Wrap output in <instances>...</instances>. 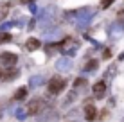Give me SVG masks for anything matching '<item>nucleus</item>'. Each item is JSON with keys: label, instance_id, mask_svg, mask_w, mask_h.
Wrapping results in <instances>:
<instances>
[{"label": "nucleus", "instance_id": "423d86ee", "mask_svg": "<svg viewBox=\"0 0 124 122\" xmlns=\"http://www.w3.org/2000/svg\"><path fill=\"white\" fill-rule=\"evenodd\" d=\"M25 47H27V50H31V52H32V50H38V49H40V41H38L36 38H29Z\"/></svg>", "mask_w": 124, "mask_h": 122}, {"label": "nucleus", "instance_id": "f257e3e1", "mask_svg": "<svg viewBox=\"0 0 124 122\" xmlns=\"http://www.w3.org/2000/svg\"><path fill=\"white\" fill-rule=\"evenodd\" d=\"M63 88H65V79L56 75V77H52L49 83H47V90H49V93L52 95H58L59 92H63Z\"/></svg>", "mask_w": 124, "mask_h": 122}, {"label": "nucleus", "instance_id": "f03ea898", "mask_svg": "<svg viewBox=\"0 0 124 122\" xmlns=\"http://www.w3.org/2000/svg\"><path fill=\"white\" fill-rule=\"evenodd\" d=\"M45 108V100L43 99H32L27 106V113L29 115H38L41 110Z\"/></svg>", "mask_w": 124, "mask_h": 122}, {"label": "nucleus", "instance_id": "0eeeda50", "mask_svg": "<svg viewBox=\"0 0 124 122\" xmlns=\"http://www.w3.org/2000/svg\"><path fill=\"white\" fill-rule=\"evenodd\" d=\"M16 75V72L13 68H9V70H6V74L4 72H0V79H4V81H7V79H13Z\"/></svg>", "mask_w": 124, "mask_h": 122}, {"label": "nucleus", "instance_id": "7ed1b4c3", "mask_svg": "<svg viewBox=\"0 0 124 122\" xmlns=\"http://www.w3.org/2000/svg\"><path fill=\"white\" fill-rule=\"evenodd\" d=\"M0 59H2V65H4V66H13V65H16L18 57H16V54H11V52H4L2 56H0Z\"/></svg>", "mask_w": 124, "mask_h": 122}, {"label": "nucleus", "instance_id": "39448f33", "mask_svg": "<svg viewBox=\"0 0 124 122\" xmlns=\"http://www.w3.org/2000/svg\"><path fill=\"white\" fill-rule=\"evenodd\" d=\"M92 88H93L95 97H102V95H104V92H106V83H104V81H97Z\"/></svg>", "mask_w": 124, "mask_h": 122}, {"label": "nucleus", "instance_id": "6e6552de", "mask_svg": "<svg viewBox=\"0 0 124 122\" xmlns=\"http://www.w3.org/2000/svg\"><path fill=\"white\" fill-rule=\"evenodd\" d=\"M25 95H27V88H20V90L15 93V99H16V100H20V99H23Z\"/></svg>", "mask_w": 124, "mask_h": 122}, {"label": "nucleus", "instance_id": "9d476101", "mask_svg": "<svg viewBox=\"0 0 124 122\" xmlns=\"http://www.w3.org/2000/svg\"><path fill=\"white\" fill-rule=\"evenodd\" d=\"M112 4H113V0H101V6L104 7V9H106V7H110Z\"/></svg>", "mask_w": 124, "mask_h": 122}, {"label": "nucleus", "instance_id": "9b49d317", "mask_svg": "<svg viewBox=\"0 0 124 122\" xmlns=\"http://www.w3.org/2000/svg\"><path fill=\"white\" fill-rule=\"evenodd\" d=\"M95 66H97V61H90V63H88V65H86V68L93 70V68H95Z\"/></svg>", "mask_w": 124, "mask_h": 122}, {"label": "nucleus", "instance_id": "f8f14e48", "mask_svg": "<svg viewBox=\"0 0 124 122\" xmlns=\"http://www.w3.org/2000/svg\"><path fill=\"white\" fill-rule=\"evenodd\" d=\"M22 4H29V2H32V0H20Z\"/></svg>", "mask_w": 124, "mask_h": 122}, {"label": "nucleus", "instance_id": "1a4fd4ad", "mask_svg": "<svg viewBox=\"0 0 124 122\" xmlns=\"http://www.w3.org/2000/svg\"><path fill=\"white\" fill-rule=\"evenodd\" d=\"M9 40H11V34H7V32H0V43L9 41Z\"/></svg>", "mask_w": 124, "mask_h": 122}, {"label": "nucleus", "instance_id": "20e7f679", "mask_svg": "<svg viewBox=\"0 0 124 122\" xmlns=\"http://www.w3.org/2000/svg\"><path fill=\"white\" fill-rule=\"evenodd\" d=\"M85 117H86V120H95L97 119V110L93 104H86L85 106Z\"/></svg>", "mask_w": 124, "mask_h": 122}]
</instances>
